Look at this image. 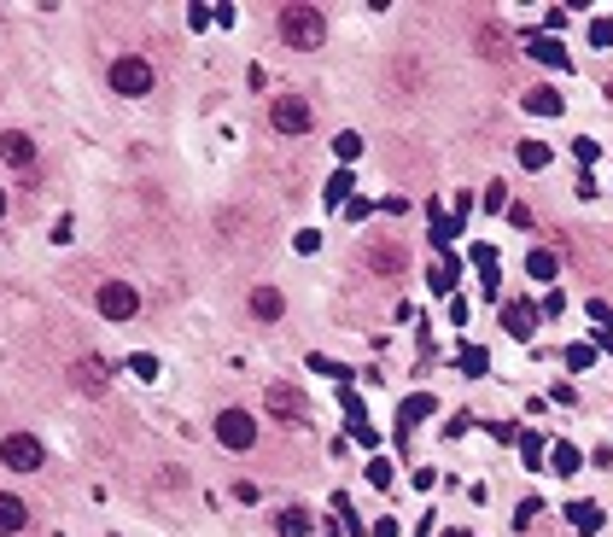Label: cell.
I'll use <instances>...</instances> for the list:
<instances>
[{
	"instance_id": "cell-19",
	"label": "cell",
	"mask_w": 613,
	"mask_h": 537,
	"mask_svg": "<svg viewBox=\"0 0 613 537\" xmlns=\"http://www.w3.org/2000/svg\"><path fill=\"white\" fill-rule=\"evenodd\" d=\"M549 462H555V473H578V450H572V444H555Z\"/></svg>"
},
{
	"instance_id": "cell-2",
	"label": "cell",
	"mask_w": 613,
	"mask_h": 537,
	"mask_svg": "<svg viewBox=\"0 0 613 537\" xmlns=\"http://www.w3.org/2000/svg\"><path fill=\"white\" fill-rule=\"evenodd\" d=\"M112 88H117V94H129V99L153 94V65H146L140 53H129V58H112Z\"/></svg>"
},
{
	"instance_id": "cell-1",
	"label": "cell",
	"mask_w": 613,
	"mask_h": 537,
	"mask_svg": "<svg viewBox=\"0 0 613 537\" xmlns=\"http://www.w3.org/2000/svg\"><path fill=\"white\" fill-rule=\"evenodd\" d=\"M280 42L298 47V53H316L327 42V12H316V6H280Z\"/></svg>"
},
{
	"instance_id": "cell-20",
	"label": "cell",
	"mask_w": 613,
	"mask_h": 537,
	"mask_svg": "<svg viewBox=\"0 0 613 537\" xmlns=\"http://www.w3.org/2000/svg\"><path fill=\"white\" fill-rule=\"evenodd\" d=\"M572 525H578V532H596V525H601V514L590 509V502H578V509H572Z\"/></svg>"
},
{
	"instance_id": "cell-10",
	"label": "cell",
	"mask_w": 613,
	"mask_h": 537,
	"mask_svg": "<svg viewBox=\"0 0 613 537\" xmlns=\"http://www.w3.org/2000/svg\"><path fill=\"white\" fill-rule=\"evenodd\" d=\"M474 42H479V53H485L491 65H502V58L515 53V42H508V29H502V24H491V18H485V24L474 29Z\"/></svg>"
},
{
	"instance_id": "cell-7",
	"label": "cell",
	"mask_w": 613,
	"mask_h": 537,
	"mask_svg": "<svg viewBox=\"0 0 613 537\" xmlns=\"http://www.w3.org/2000/svg\"><path fill=\"white\" fill-rule=\"evenodd\" d=\"M135 310H140V292L129 281H106V286H99V315H106V322H129Z\"/></svg>"
},
{
	"instance_id": "cell-5",
	"label": "cell",
	"mask_w": 613,
	"mask_h": 537,
	"mask_svg": "<svg viewBox=\"0 0 613 537\" xmlns=\"http://www.w3.org/2000/svg\"><path fill=\"white\" fill-rule=\"evenodd\" d=\"M263 403H269V415H280V421H293V426H304L310 421V403H304V392L298 385H287V380H275L263 392Z\"/></svg>"
},
{
	"instance_id": "cell-21",
	"label": "cell",
	"mask_w": 613,
	"mask_h": 537,
	"mask_svg": "<svg viewBox=\"0 0 613 537\" xmlns=\"http://www.w3.org/2000/svg\"><path fill=\"white\" fill-rule=\"evenodd\" d=\"M531 53L544 58V65H567V53H561V47H555V42H531Z\"/></svg>"
},
{
	"instance_id": "cell-6",
	"label": "cell",
	"mask_w": 613,
	"mask_h": 537,
	"mask_svg": "<svg viewBox=\"0 0 613 537\" xmlns=\"http://www.w3.org/2000/svg\"><path fill=\"white\" fill-rule=\"evenodd\" d=\"M269 123L280 128V135H310V123H316V117H310V105L298 94H280L275 105H269Z\"/></svg>"
},
{
	"instance_id": "cell-4",
	"label": "cell",
	"mask_w": 613,
	"mask_h": 537,
	"mask_svg": "<svg viewBox=\"0 0 613 537\" xmlns=\"http://www.w3.org/2000/svg\"><path fill=\"white\" fill-rule=\"evenodd\" d=\"M70 385L83 397H106V385H112V362L106 356H76L70 362Z\"/></svg>"
},
{
	"instance_id": "cell-14",
	"label": "cell",
	"mask_w": 613,
	"mask_h": 537,
	"mask_svg": "<svg viewBox=\"0 0 613 537\" xmlns=\"http://www.w3.org/2000/svg\"><path fill=\"white\" fill-rule=\"evenodd\" d=\"M526 112L555 117V112H561V94H555V88H531V94H526Z\"/></svg>"
},
{
	"instance_id": "cell-15",
	"label": "cell",
	"mask_w": 613,
	"mask_h": 537,
	"mask_svg": "<svg viewBox=\"0 0 613 537\" xmlns=\"http://www.w3.org/2000/svg\"><path fill=\"white\" fill-rule=\"evenodd\" d=\"M502 322H508V333H531V327H538V310H531V304H508Z\"/></svg>"
},
{
	"instance_id": "cell-8",
	"label": "cell",
	"mask_w": 613,
	"mask_h": 537,
	"mask_svg": "<svg viewBox=\"0 0 613 537\" xmlns=\"http://www.w3.org/2000/svg\"><path fill=\"white\" fill-rule=\"evenodd\" d=\"M216 439H223L228 450H251V444H257V426H251L246 409H223L216 415Z\"/></svg>"
},
{
	"instance_id": "cell-18",
	"label": "cell",
	"mask_w": 613,
	"mask_h": 537,
	"mask_svg": "<svg viewBox=\"0 0 613 537\" xmlns=\"http://www.w3.org/2000/svg\"><path fill=\"white\" fill-rule=\"evenodd\" d=\"M526 268L538 275V281H549V275H555V252H531V257H526Z\"/></svg>"
},
{
	"instance_id": "cell-13",
	"label": "cell",
	"mask_w": 613,
	"mask_h": 537,
	"mask_svg": "<svg viewBox=\"0 0 613 537\" xmlns=\"http://www.w3.org/2000/svg\"><path fill=\"white\" fill-rule=\"evenodd\" d=\"M280 310H287V304H280L275 286H257V292H251V315H257V322H275Z\"/></svg>"
},
{
	"instance_id": "cell-16",
	"label": "cell",
	"mask_w": 613,
	"mask_h": 537,
	"mask_svg": "<svg viewBox=\"0 0 613 537\" xmlns=\"http://www.w3.org/2000/svg\"><path fill=\"white\" fill-rule=\"evenodd\" d=\"M275 532H280V537H310V514H304V509H287V514L275 520Z\"/></svg>"
},
{
	"instance_id": "cell-12",
	"label": "cell",
	"mask_w": 613,
	"mask_h": 537,
	"mask_svg": "<svg viewBox=\"0 0 613 537\" xmlns=\"http://www.w3.org/2000/svg\"><path fill=\"white\" fill-rule=\"evenodd\" d=\"M24 520H29V509L18 502V496L0 491V537H18V532H24Z\"/></svg>"
},
{
	"instance_id": "cell-9",
	"label": "cell",
	"mask_w": 613,
	"mask_h": 537,
	"mask_svg": "<svg viewBox=\"0 0 613 537\" xmlns=\"http://www.w3.org/2000/svg\"><path fill=\"white\" fill-rule=\"evenodd\" d=\"M0 158H6V164H12V170L35 175V141H29L24 128H6V135H0Z\"/></svg>"
},
{
	"instance_id": "cell-22",
	"label": "cell",
	"mask_w": 613,
	"mask_h": 537,
	"mask_svg": "<svg viewBox=\"0 0 613 537\" xmlns=\"http://www.w3.org/2000/svg\"><path fill=\"white\" fill-rule=\"evenodd\" d=\"M0 216H6V193H0Z\"/></svg>"
},
{
	"instance_id": "cell-17",
	"label": "cell",
	"mask_w": 613,
	"mask_h": 537,
	"mask_svg": "<svg viewBox=\"0 0 613 537\" xmlns=\"http://www.w3.org/2000/svg\"><path fill=\"white\" fill-rule=\"evenodd\" d=\"M520 164H526V170H544V164H549V146H544V141H526V146H520Z\"/></svg>"
},
{
	"instance_id": "cell-11",
	"label": "cell",
	"mask_w": 613,
	"mask_h": 537,
	"mask_svg": "<svg viewBox=\"0 0 613 537\" xmlns=\"http://www.w3.org/2000/svg\"><path fill=\"white\" fill-rule=\"evenodd\" d=\"M368 268H380V275H404L409 268V252L397 240H374L368 245Z\"/></svg>"
},
{
	"instance_id": "cell-3",
	"label": "cell",
	"mask_w": 613,
	"mask_h": 537,
	"mask_svg": "<svg viewBox=\"0 0 613 537\" xmlns=\"http://www.w3.org/2000/svg\"><path fill=\"white\" fill-rule=\"evenodd\" d=\"M0 462L12 467V473H35L42 467V439L35 432H6L0 439Z\"/></svg>"
}]
</instances>
